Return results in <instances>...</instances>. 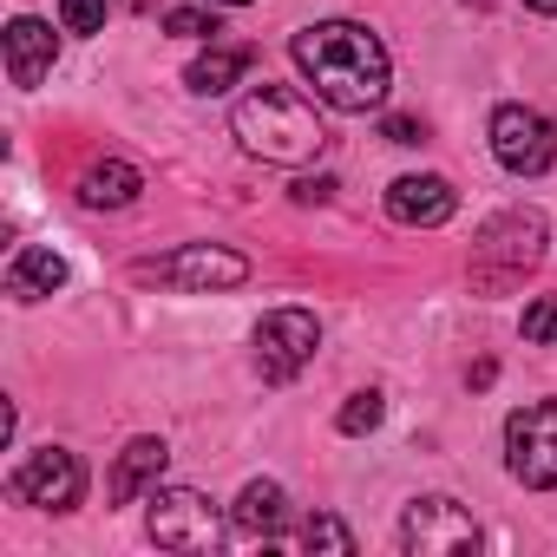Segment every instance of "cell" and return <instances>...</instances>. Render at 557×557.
<instances>
[{"label":"cell","instance_id":"cell-18","mask_svg":"<svg viewBox=\"0 0 557 557\" xmlns=\"http://www.w3.org/2000/svg\"><path fill=\"white\" fill-rule=\"evenodd\" d=\"M302 544H309V550H335V557H355V531H348L335 511H315V518L302 524Z\"/></svg>","mask_w":557,"mask_h":557},{"label":"cell","instance_id":"cell-12","mask_svg":"<svg viewBox=\"0 0 557 557\" xmlns=\"http://www.w3.org/2000/svg\"><path fill=\"white\" fill-rule=\"evenodd\" d=\"M53 60H60V34H53L47 21H34V14L8 21V79H14L21 92H34V86L53 73Z\"/></svg>","mask_w":557,"mask_h":557},{"label":"cell","instance_id":"cell-7","mask_svg":"<svg viewBox=\"0 0 557 557\" xmlns=\"http://www.w3.org/2000/svg\"><path fill=\"white\" fill-rule=\"evenodd\" d=\"M492 158L511 177H544L557 164V119H544L531 106H498L492 112Z\"/></svg>","mask_w":557,"mask_h":557},{"label":"cell","instance_id":"cell-15","mask_svg":"<svg viewBox=\"0 0 557 557\" xmlns=\"http://www.w3.org/2000/svg\"><path fill=\"white\" fill-rule=\"evenodd\" d=\"M230 524L243 531V537H283V524H289V492L275 485V479H249L243 485V498H236V511H230Z\"/></svg>","mask_w":557,"mask_h":557},{"label":"cell","instance_id":"cell-10","mask_svg":"<svg viewBox=\"0 0 557 557\" xmlns=\"http://www.w3.org/2000/svg\"><path fill=\"white\" fill-rule=\"evenodd\" d=\"M322 348V322L309 309H269L256 322V368L262 381H296Z\"/></svg>","mask_w":557,"mask_h":557},{"label":"cell","instance_id":"cell-17","mask_svg":"<svg viewBox=\"0 0 557 557\" xmlns=\"http://www.w3.org/2000/svg\"><path fill=\"white\" fill-rule=\"evenodd\" d=\"M243 73H249V47H210V53H197V60H190L184 86H190V92H203V99H216V92H230Z\"/></svg>","mask_w":557,"mask_h":557},{"label":"cell","instance_id":"cell-16","mask_svg":"<svg viewBox=\"0 0 557 557\" xmlns=\"http://www.w3.org/2000/svg\"><path fill=\"white\" fill-rule=\"evenodd\" d=\"M138 190H145V171L125 164V158H106V164H92L79 177V203L86 210H125V203H138Z\"/></svg>","mask_w":557,"mask_h":557},{"label":"cell","instance_id":"cell-13","mask_svg":"<svg viewBox=\"0 0 557 557\" xmlns=\"http://www.w3.org/2000/svg\"><path fill=\"white\" fill-rule=\"evenodd\" d=\"M164 466H171V446H164L158 433H138V440L119 453V466H112V505H132L138 492H158Z\"/></svg>","mask_w":557,"mask_h":557},{"label":"cell","instance_id":"cell-26","mask_svg":"<svg viewBox=\"0 0 557 557\" xmlns=\"http://www.w3.org/2000/svg\"><path fill=\"white\" fill-rule=\"evenodd\" d=\"M210 8H249V0H210Z\"/></svg>","mask_w":557,"mask_h":557},{"label":"cell","instance_id":"cell-20","mask_svg":"<svg viewBox=\"0 0 557 557\" xmlns=\"http://www.w3.org/2000/svg\"><path fill=\"white\" fill-rule=\"evenodd\" d=\"M518 335H524V342H537V348H557V296H537V302L524 309Z\"/></svg>","mask_w":557,"mask_h":557},{"label":"cell","instance_id":"cell-11","mask_svg":"<svg viewBox=\"0 0 557 557\" xmlns=\"http://www.w3.org/2000/svg\"><path fill=\"white\" fill-rule=\"evenodd\" d=\"M453 210H459V190L446 177H433V171H413V177H394L387 184V216L407 223V230H433Z\"/></svg>","mask_w":557,"mask_h":557},{"label":"cell","instance_id":"cell-9","mask_svg":"<svg viewBox=\"0 0 557 557\" xmlns=\"http://www.w3.org/2000/svg\"><path fill=\"white\" fill-rule=\"evenodd\" d=\"M400 550L413 557H440V550H479V524L459 498L446 492H426L400 511Z\"/></svg>","mask_w":557,"mask_h":557},{"label":"cell","instance_id":"cell-2","mask_svg":"<svg viewBox=\"0 0 557 557\" xmlns=\"http://www.w3.org/2000/svg\"><path fill=\"white\" fill-rule=\"evenodd\" d=\"M230 132H236V145H243L249 158H262V164H309V158L329 145L315 106H309L296 86H256L249 99H236Z\"/></svg>","mask_w":557,"mask_h":557},{"label":"cell","instance_id":"cell-3","mask_svg":"<svg viewBox=\"0 0 557 557\" xmlns=\"http://www.w3.org/2000/svg\"><path fill=\"white\" fill-rule=\"evenodd\" d=\"M544 243H550V230H544L537 210H498V216L472 236V289H505V283H518L524 269L544 262Z\"/></svg>","mask_w":557,"mask_h":557},{"label":"cell","instance_id":"cell-5","mask_svg":"<svg viewBox=\"0 0 557 557\" xmlns=\"http://www.w3.org/2000/svg\"><path fill=\"white\" fill-rule=\"evenodd\" d=\"M132 275L138 283H164V289H236V283H249V262L223 243H184L171 256L132 262Z\"/></svg>","mask_w":557,"mask_h":557},{"label":"cell","instance_id":"cell-8","mask_svg":"<svg viewBox=\"0 0 557 557\" xmlns=\"http://www.w3.org/2000/svg\"><path fill=\"white\" fill-rule=\"evenodd\" d=\"M8 498L14 505H40V511H73L86 498V466L66 453V446H40L14 466L8 479Z\"/></svg>","mask_w":557,"mask_h":557},{"label":"cell","instance_id":"cell-23","mask_svg":"<svg viewBox=\"0 0 557 557\" xmlns=\"http://www.w3.org/2000/svg\"><path fill=\"white\" fill-rule=\"evenodd\" d=\"M381 132H387V145H426V125H420V119H407V112H394Z\"/></svg>","mask_w":557,"mask_h":557},{"label":"cell","instance_id":"cell-4","mask_svg":"<svg viewBox=\"0 0 557 557\" xmlns=\"http://www.w3.org/2000/svg\"><path fill=\"white\" fill-rule=\"evenodd\" d=\"M145 531H151L158 550H190V557L223 544L216 505H210L203 492H190V485H158V492H151V511H145Z\"/></svg>","mask_w":557,"mask_h":557},{"label":"cell","instance_id":"cell-1","mask_svg":"<svg viewBox=\"0 0 557 557\" xmlns=\"http://www.w3.org/2000/svg\"><path fill=\"white\" fill-rule=\"evenodd\" d=\"M289 60L302 66V79L315 86V99L335 106V112H348V119L387 106L394 60H387L381 34L361 27V21H315V27H302L289 40Z\"/></svg>","mask_w":557,"mask_h":557},{"label":"cell","instance_id":"cell-22","mask_svg":"<svg viewBox=\"0 0 557 557\" xmlns=\"http://www.w3.org/2000/svg\"><path fill=\"white\" fill-rule=\"evenodd\" d=\"M164 34L203 40V34H216V14H203V8H171V14H164Z\"/></svg>","mask_w":557,"mask_h":557},{"label":"cell","instance_id":"cell-14","mask_svg":"<svg viewBox=\"0 0 557 557\" xmlns=\"http://www.w3.org/2000/svg\"><path fill=\"white\" fill-rule=\"evenodd\" d=\"M53 289H66V256H60L53 243H27V249L8 262V296H14V302H40V296H53Z\"/></svg>","mask_w":557,"mask_h":557},{"label":"cell","instance_id":"cell-24","mask_svg":"<svg viewBox=\"0 0 557 557\" xmlns=\"http://www.w3.org/2000/svg\"><path fill=\"white\" fill-rule=\"evenodd\" d=\"M289 197H296V203H329V197H335V177H329V171H322V177H296Z\"/></svg>","mask_w":557,"mask_h":557},{"label":"cell","instance_id":"cell-19","mask_svg":"<svg viewBox=\"0 0 557 557\" xmlns=\"http://www.w3.org/2000/svg\"><path fill=\"white\" fill-rule=\"evenodd\" d=\"M381 413H387V400H381V394L368 387V394H348V407L335 413V426L361 440V433H374V426H381Z\"/></svg>","mask_w":557,"mask_h":557},{"label":"cell","instance_id":"cell-21","mask_svg":"<svg viewBox=\"0 0 557 557\" xmlns=\"http://www.w3.org/2000/svg\"><path fill=\"white\" fill-rule=\"evenodd\" d=\"M66 34H106V0H60Z\"/></svg>","mask_w":557,"mask_h":557},{"label":"cell","instance_id":"cell-25","mask_svg":"<svg viewBox=\"0 0 557 557\" xmlns=\"http://www.w3.org/2000/svg\"><path fill=\"white\" fill-rule=\"evenodd\" d=\"M524 8H531V14H550V21H557V0H524Z\"/></svg>","mask_w":557,"mask_h":557},{"label":"cell","instance_id":"cell-6","mask_svg":"<svg viewBox=\"0 0 557 557\" xmlns=\"http://www.w3.org/2000/svg\"><path fill=\"white\" fill-rule=\"evenodd\" d=\"M505 466L531 492H557V400H531L505 420Z\"/></svg>","mask_w":557,"mask_h":557}]
</instances>
